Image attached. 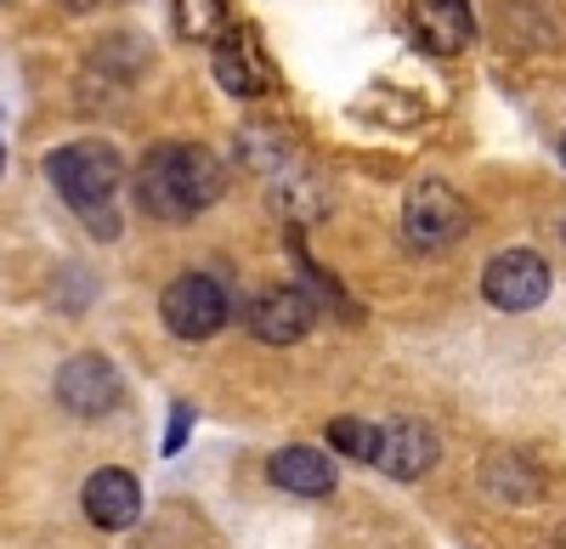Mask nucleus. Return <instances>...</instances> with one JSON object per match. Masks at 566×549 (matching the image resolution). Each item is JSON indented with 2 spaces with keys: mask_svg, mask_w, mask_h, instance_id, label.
Segmentation results:
<instances>
[{
  "mask_svg": "<svg viewBox=\"0 0 566 549\" xmlns=\"http://www.w3.org/2000/svg\"><path fill=\"white\" fill-rule=\"evenodd\" d=\"M221 193H227L221 159L210 148H193V142H165L136 170V199H142V210L159 215V221H193Z\"/></svg>",
  "mask_w": 566,
  "mask_h": 549,
  "instance_id": "obj_1",
  "label": "nucleus"
},
{
  "mask_svg": "<svg viewBox=\"0 0 566 549\" xmlns=\"http://www.w3.org/2000/svg\"><path fill=\"white\" fill-rule=\"evenodd\" d=\"M45 176H52V188L85 215V210H108L119 181H125V159L108 148V142H69L45 159Z\"/></svg>",
  "mask_w": 566,
  "mask_h": 549,
  "instance_id": "obj_2",
  "label": "nucleus"
},
{
  "mask_svg": "<svg viewBox=\"0 0 566 549\" xmlns=\"http://www.w3.org/2000/svg\"><path fill=\"white\" fill-rule=\"evenodd\" d=\"M159 317H165V329L176 340H210V335L227 329L232 306H227V289L216 278H205V272H181V278L165 289V300H159Z\"/></svg>",
  "mask_w": 566,
  "mask_h": 549,
  "instance_id": "obj_3",
  "label": "nucleus"
},
{
  "mask_svg": "<svg viewBox=\"0 0 566 549\" xmlns=\"http://www.w3.org/2000/svg\"><path fill=\"white\" fill-rule=\"evenodd\" d=\"M464 199L448 188V181H419V188L408 193V204H402V233H408V244L413 250H448L459 233H464Z\"/></svg>",
  "mask_w": 566,
  "mask_h": 549,
  "instance_id": "obj_4",
  "label": "nucleus"
},
{
  "mask_svg": "<svg viewBox=\"0 0 566 549\" xmlns=\"http://www.w3.org/2000/svg\"><path fill=\"white\" fill-rule=\"evenodd\" d=\"M482 295H488L499 312H533V306H544V295H549V266H544V255H533V250H504V255H493L488 272H482Z\"/></svg>",
  "mask_w": 566,
  "mask_h": 549,
  "instance_id": "obj_5",
  "label": "nucleus"
},
{
  "mask_svg": "<svg viewBox=\"0 0 566 549\" xmlns=\"http://www.w3.org/2000/svg\"><path fill=\"white\" fill-rule=\"evenodd\" d=\"M119 369L108 357H97V351H80V357H69L63 369H57V402L69 408V414H80V420H103L108 408L119 402Z\"/></svg>",
  "mask_w": 566,
  "mask_h": 549,
  "instance_id": "obj_6",
  "label": "nucleus"
},
{
  "mask_svg": "<svg viewBox=\"0 0 566 549\" xmlns=\"http://www.w3.org/2000/svg\"><path fill=\"white\" fill-rule=\"evenodd\" d=\"M312 317L317 312L301 289H266V295L250 300V335L266 340V346H295V340H306Z\"/></svg>",
  "mask_w": 566,
  "mask_h": 549,
  "instance_id": "obj_7",
  "label": "nucleus"
},
{
  "mask_svg": "<svg viewBox=\"0 0 566 549\" xmlns=\"http://www.w3.org/2000/svg\"><path fill=\"white\" fill-rule=\"evenodd\" d=\"M216 80L232 91V97H261V91L272 85V68L261 57V45L232 23L216 34Z\"/></svg>",
  "mask_w": 566,
  "mask_h": 549,
  "instance_id": "obj_8",
  "label": "nucleus"
},
{
  "mask_svg": "<svg viewBox=\"0 0 566 549\" xmlns=\"http://www.w3.org/2000/svg\"><path fill=\"white\" fill-rule=\"evenodd\" d=\"M80 498H85L91 527H103V532H125L142 516V487H136L130 471H97V476L85 482Z\"/></svg>",
  "mask_w": 566,
  "mask_h": 549,
  "instance_id": "obj_9",
  "label": "nucleus"
},
{
  "mask_svg": "<svg viewBox=\"0 0 566 549\" xmlns=\"http://www.w3.org/2000/svg\"><path fill=\"white\" fill-rule=\"evenodd\" d=\"M437 453H442V442H437L431 425L402 420V425L380 431V453H374V465H380L386 476H397V482H419L424 471L437 465Z\"/></svg>",
  "mask_w": 566,
  "mask_h": 549,
  "instance_id": "obj_10",
  "label": "nucleus"
},
{
  "mask_svg": "<svg viewBox=\"0 0 566 549\" xmlns=\"http://www.w3.org/2000/svg\"><path fill=\"white\" fill-rule=\"evenodd\" d=\"M408 23H413V40L424 45V52H437V57L464 52L470 34H476L464 0H419V7L408 12Z\"/></svg>",
  "mask_w": 566,
  "mask_h": 549,
  "instance_id": "obj_11",
  "label": "nucleus"
},
{
  "mask_svg": "<svg viewBox=\"0 0 566 549\" xmlns=\"http://www.w3.org/2000/svg\"><path fill=\"white\" fill-rule=\"evenodd\" d=\"M266 476L295 498H328L335 493V465H328V453H317V447H277L266 460Z\"/></svg>",
  "mask_w": 566,
  "mask_h": 549,
  "instance_id": "obj_12",
  "label": "nucleus"
},
{
  "mask_svg": "<svg viewBox=\"0 0 566 549\" xmlns=\"http://www.w3.org/2000/svg\"><path fill=\"white\" fill-rule=\"evenodd\" d=\"M482 487L493 498H504V505H533V498L544 493V476L527 465V453H493V460L482 465Z\"/></svg>",
  "mask_w": 566,
  "mask_h": 549,
  "instance_id": "obj_13",
  "label": "nucleus"
},
{
  "mask_svg": "<svg viewBox=\"0 0 566 549\" xmlns=\"http://www.w3.org/2000/svg\"><path fill=\"white\" fill-rule=\"evenodd\" d=\"M181 40H216L227 29V0H176Z\"/></svg>",
  "mask_w": 566,
  "mask_h": 549,
  "instance_id": "obj_14",
  "label": "nucleus"
},
{
  "mask_svg": "<svg viewBox=\"0 0 566 549\" xmlns=\"http://www.w3.org/2000/svg\"><path fill=\"white\" fill-rule=\"evenodd\" d=\"M328 442L340 453H352V460H374V453H380V431L363 425V420H335L328 425Z\"/></svg>",
  "mask_w": 566,
  "mask_h": 549,
  "instance_id": "obj_15",
  "label": "nucleus"
},
{
  "mask_svg": "<svg viewBox=\"0 0 566 549\" xmlns=\"http://www.w3.org/2000/svg\"><path fill=\"white\" fill-rule=\"evenodd\" d=\"M187 425H193V408H187V402H176V414H170V431H165V453H176V447L187 442Z\"/></svg>",
  "mask_w": 566,
  "mask_h": 549,
  "instance_id": "obj_16",
  "label": "nucleus"
},
{
  "mask_svg": "<svg viewBox=\"0 0 566 549\" xmlns=\"http://www.w3.org/2000/svg\"><path fill=\"white\" fill-rule=\"evenodd\" d=\"M560 165H566V136H560Z\"/></svg>",
  "mask_w": 566,
  "mask_h": 549,
  "instance_id": "obj_17",
  "label": "nucleus"
},
{
  "mask_svg": "<svg viewBox=\"0 0 566 549\" xmlns=\"http://www.w3.org/2000/svg\"><path fill=\"white\" fill-rule=\"evenodd\" d=\"M0 170H7V148H0Z\"/></svg>",
  "mask_w": 566,
  "mask_h": 549,
  "instance_id": "obj_18",
  "label": "nucleus"
},
{
  "mask_svg": "<svg viewBox=\"0 0 566 549\" xmlns=\"http://www.w3.org/2000/svg\"><path fill=\"white\" fill-rule=\"evenodd\" d=\"M74 7H91V0H74Z\"/></svg>",
  "mask_w": 566,
  "mask_h": 549,
  "instance_id": "obj_19",
  "label": "nucleus"
}]
</instances>
